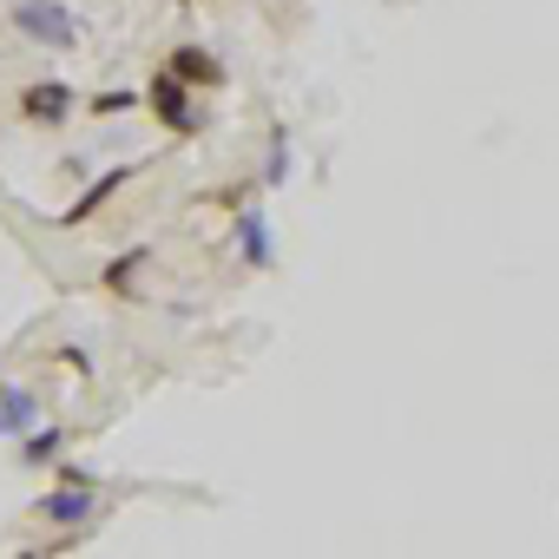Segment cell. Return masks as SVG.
<instances>
[{
  "instance_id": "7c38bea8",
  "label": "cell",
  "mask_w": 559,
  "mask_h": 559,
  "mask_svg": "<svg viewBox=\"0 0 559 559\" xmlns=\"http://www.w3.org/2000/svg\"><path fill=\"white\" fill-rule=\"evenodd\" d=\"M290 178V145H284V132H276V145H270V165H263V185H284Z\"/></svg>"
},
{
  "instance_id": "30bf717a",
  "label": "cell",
  "mask_w": 559,
  "mask_h": 559,
  "mask_svg": "<svg viewBox=\"0 0 559 559\" xmlns=\"http://www.w3.org/2000/svg\"><path fill=\"white\" fill-rule=\"evenodd\" d=\"M139 263H152V250H126V257H119V263H112V270L99 276V284H106L112 297H119V290H132V276H139Z\"/></svg>"
},
{
  "instance_id": "3957f363",
  "label": "cell",
  "mask_w": 559,
  "mask_h": 559,
  "mask_svg": "<svg viewBox=\"0 0 559 559\" xmlns=\"http://www.w3.org/2000/svg\"><path fill=\"white\" fill-rule=\"evenodd\" d=\"M165 73H178L191 93H224V60H217L211 47H198V40L171 47V53H165Z\"/></svg>"
},
{
  "instance_id": "5b68a950",
  "label": "cell",
  "mask_w": 559,
  "mask_h": 559,
  "mask_svg": "<svg viewBox=\"0 0 559 559\" xmlns=\"http://www.w3.org/2000/svg\"><path fill=\"white\" fill-rule=\"evenodd\" d=\"M67 112H73V86H67V80H34V86H21V119H27V126H67Z\"/></svg>"
},
{
  "instance_id": "8fae6325",
  "label": "cell",
  "mask_w": 559,
  "mask_h": 559,
  "mask_svg": "<svg viewBox=\"0 0 559 559\" xmlns=\"http://www.w3.org/2000/svg\"><path fill=\"white\" fill-rule=\"evenodd\" d=\"M132 106H139V93H119V86L86 99V112H93V119H119V112H132Z\"/></svg>"
},
{
  "instance_id": "7a4b0ae2",
  "label": "cell",
  "mask_w": 559,
  "mask_h": 559,
  "mask_svg": "<svg viewBox=\"0 0 559 559\" xmlns=\"http://www.w3.org/2000/svg\"><path fill=\"white\" fill-rule=\"evenodd\" d=\"M14 27H21L27 40L53 47V53L80 47V21H73L67 8H60V0H14Z\"/></svg>"
},
{
  "instance_id": "8992f818",
  "label": "cell",
  "mask_w": 559,
  "mask_h": 559,
  "mask_svg": "<svg viewBox=\"0 0 559 559\" xmlns=\"http://www.w3.org/2000/svg\"><path fill=\"white\" fill-rule=\"evenodd\" d=\"M126 185H132V165H119V171L93 178V185H86V191H80V198H73L67 211H60V224H86V217H99V211H106V204H112V198H119Z\"/></svg>"
},
{
  "instance_id": "6da1fadb",
  "label": "cell",
  "mask_w": 559,
  "mask_h": 559,
  "mask_svg": "<svg viewBox=\"0 0 559 559\" xmlns=\"http://www.w3.org/2000/svg\"><path fill=\"white\" fill-rule=\"evenodd\" d=\"M139 106H145L171 139H198V132H204V106H198V93H191L178 73H165V67L145 80V99H139Z\"/></svg>"
},
{
  "instance_id": "9c48e42d",
  "label": "cell",
  "mask_w": 559,
  "mask_h": 559,
  "mask_svg": "<svg viewBox=\"0 0 559 559\" xmlns=\"http://www.w3.org/2000/svg\"><path fill=\"white\" fill-rule=\"evenodd\" d=\"M60 454H67V428H27L21 435V461L27 467H53Z\"/></svg>"
},
{
  "instance_id": "277c9868",
  "label": "cell",
  "mask_w": 559,
  "mask_h": 559,
  "mask_svg": "<svg viewBox=\"0 0 559 559\" xmlns=\"http://www.w3.org/2000/svg\"><path fill=\"white\" fill-rule=\"evenodd\" d=\"M34 520H47V526H93V520H99V493H93V487H67V480H60V487L34 507Z\"/></svg>"
},
{
  "instance_id": "ba28073f",
  "label": "cell",
  "mask_w": 559,
  "mask_h": 559,
  "mask_svg": "<svg viewBox=\"0 0 559 559\" xmlns=\"http://www.w3.org/2000/svg\"><path fill=\"white\" fill-rule=\"evenodd\" d=\"M40 421V395L34 389H0V435H27Z\"/></svg>"
},
{
  "instance_id": "52a82bcc",
  "label": "cell",
  "mask_w": 559,
  "mask_h": 559,
  "mask_svg": "<svg viewBox=\"0 0 559 559\" xmlns=\"http://www.w3.org/2000/svg\"><path fill=\"white\" fill-rule=\"evenodd\" d=\"M237 250H243V263H250V270H270V257H276L270 224H263V211H257V204H250V211H237Z\"/></svg>"
}]
</instances>
